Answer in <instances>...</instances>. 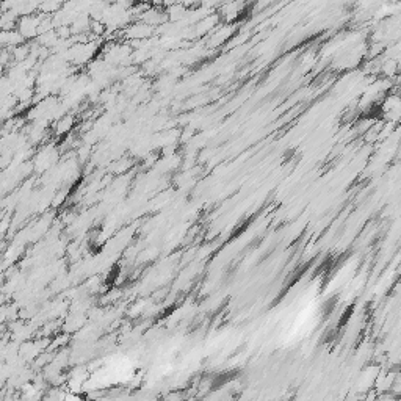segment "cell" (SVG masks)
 <instances>
[{"mask_svg": "<svg viewBox=\"0 0 401 401\" xmlns=\"http://www.w3.org/2000/svg\"><path fill=\"white\" fill-rule=\"evenodd\" d=\"M64 400H66L64 392L62 389H58V387L47 390L46 392L44 398H43V401H64Z\"/></svg>", "mask_w": 401, "mask_h": 401, "instance_id": "obj_1", "label": "cell"}]
</instances>
